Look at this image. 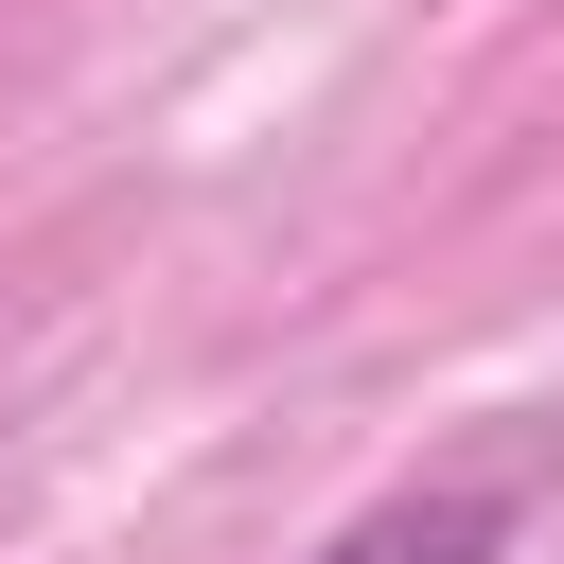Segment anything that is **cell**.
Masks as SVG:
<instances>
[{
  "label": "cell",
  "instance_id": "6da1fadb",
  "mask_svg": "<svg viewBox=\"0 0 564 564\" xmlns=\"http://www.w3.org/2000/svg\"><path fill=\"white\" fill-rule=\"evenodd\" d=\"M494 546H511V494L458 476V494H388V511H352L317 564H494Z\"/></svg>",
  "mask_w": 564,
  "mask_h": 564
}]
</instances>
